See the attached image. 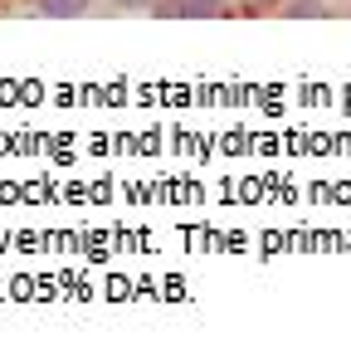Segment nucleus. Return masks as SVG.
<instances>
[{"mask_svg": "<svg viewBox=\"0 0 351 361\" xmlns=\"http://www.w3.org/2000/svg\"><path fill=\"white\" fill-rule=\"evenodd\" d=\"M166 15H185V20H205V15H225V0H171Z\"/></svg>", "mask_w": 351, "mask_h": 361, "instance_id": "obj_1", "label": "nucleus"}, {"mask_svg": "<svg viewBox=\"0 0 351 361\" xmlns=\"http://www.w3.org/2000/svg\"><path fill=\"white\" fill-rule=\"evenodd\" d=\"M44 15H83L88 10V0H35Z\"/></svg>", "mask_w": 351, "mask_h": 361, "instance_id": "obj_2", "label": "nucleus"}]
</instances>
